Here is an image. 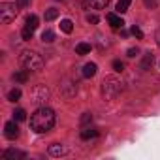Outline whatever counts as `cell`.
I'll use <instances>...</instances> for the list:
<instances>
[{
	"instance_id": "ffe728a7",
	"label": "cell",
	"mask_w": 160,
	"mask_h": 160,
	"mask_svg": "<svg viewBox=\"0 0 160 160\" xmlns=\"http://www.w3.org/2000/svg\"><path fill=\"white\" fill-rule=\"evenodd\" d=\"M42 40H43L45 43H51V42L55 40V32H53V30H45V32L42 34Z\"/></svg>"
},
{
	"instance_id": "7402d4cb",
	"label": "cell",
	"mask_w": 160,
	"mask_h": 160,
	"mask_svg": "<svg viewBox=\"0 0 160 160\" xmlns=\"http://www.w3.org/2000/svg\"><path fill=\"white\" fill-rule=\"evenodd\" d=\"M32 36H34V30L28 28V27H25L23 32H21V38H23V40H32Z\"/></svg>"
},
{
	"instance_id": "44dd1931",
	"label": "cell",
	"mask_w": 160,
	"mask_h": 160,
	"mask_svg": "<svg viewBox=\"0 0 160 160\" xmlns=\"http://www.w3.org/2000/svg\"><path fill=\"white\" fill-rule=\"evenodd\" d=\"M152 60H154V58H152V55H151V53H147V55H145V58H143V62H141V68H143V70H147L149 66H152Z\"/></svg>"
},
{
	"instance_id": "52a82bcc",
	"label": "cell",
	"mask_w": 160,
	"mask_h": 160,
	"mask_svg": "<svg viewBox=\"0 0 160 160\" xmlns=\"http://www.w3.org/2000/svg\"><path fill=\"white\" fill-rule=\"evenodd\" d=\"M83 4L87 10H104L109 4V0H83Z\"/></svg>"
},
{
	"instance_id": "d4e9b609",
	"label": "cell",
	"mask_w": 160,
	"mask_h": 160,
	"mask_svg": "<svg viewBox=\"0 0 160 160\" xmlns=\"http://www.w3.org/2000/svg\"><path fill=\"white\" fill-rule=\"evenodd\" d=\"M100 19H98V15H94V13H89L87 15V23H91V25H96Z\"/></svg>"
},
{
	"instance_id": "7a4b0ae2",
	"label": "cell",
	"mask_w": 160,
	"mask_h": 160,
	"mask_svg": "<svg viewBox=\"0 0 160 160\" xmlns=\"http://www.w3.org/2000/svg\"><path fill=\"white\" fill-rule=\"evenodd\" d=\"M121 91H122V81L119 77L109 75V77H106L102 81V96L106 100H113L115 96L121 94Z\"/></svg>"
},
{
	"instance_id": "4316f807",
	"label": "cell",
	"mask_w": 160,
	"mask_h": 160,
	"mask_svg": "<svg viewBox=\"0 0 160 160\" xmlns=\"http://www.w3.org/2000/svg\"><path fill=\"white\" fill-rule=\"evenodd\" d=\"M138 53H139V51H138V47H130V49H128V57H130V58H134Z\"/></svg>"
},
{
	"instance_id": "3957f363",
	"label": "cell",
	"mask_w": 160,
	"mask_h": 160,
	"mask_svg": "<svg viewBox=\"0 0 160 160\" xmlns=\"http://www.w3.org/2000/svg\"><path fill=\"white\" fill-rule=\"evenodd\" d=\"M19 60H21L23 68L28 72H42V68H43V58L34 51H23Z\"/></svg>"
},
{
	"instance_id": "2e32d148",
	"label": "cell",
	"mask_w": 160,
	"mask_h": 160,
	"mask_svg": "<svg viewBox=\"0 0 160 160\" xmlns=\"http://www.w3.org/2000/svg\"><path fill=\"white\" fill-rule=\"evenodd\" d=\"M60 30L66 32V34H70V32L73 30V23H72L70 19H62V21H60Z\"/></svg>"
},
{
	"instance_id": "f546056e",
	"label": "cell",
	"mask_w": 160,
	"mask_h": 160,
	"mask_svg": "<svg viewBox=\"0 0 160 160\" xmlns=\"http://www.w3.org/2000/svg\"><path fill=\"white\" fill-rule=\"evenodd\" d=\"M156 43H158V47H160V30L156 32Z\"/></svg>"
},
{
	"instance_id": "8fae6325",
	"label": "cell",
	"mask_w": 160,
	"mask_h": 160,
	"mask_svg": "<svg viewBox=\"0 0 160 160\" xmlns=\"http://www.w3.org/2000/svg\"><path fill=\"white\" fill-rule=\"evenodd\" d=\"M96 72H98V66H96L94 62H89V64L83 66V75H85V77H94Z\"/></svg>"
},
{
	"instance_id": "9a60e30c",
	"label": "cell",
	"mask_w": 160,
	"mask_h": 160,
	"mask_svg": "<svg viewBox=\"0 0 160 160\" xmlns=\"http://www.w3.org/2000/svg\"><path fill=\"white\" fill-rule=\"evenodd\" d=\"M38 23H40L38 15H28V17H27V21H25V27H28V28L36 30V28H38Z\"/></svg>"
},
{
	"instance_id": "4fadbf2b",
	"label": "cell",
	"mask_w": 160,
	"mask_h": 160,
	"mask_svg": "<svg viewBox=\"0 0 160 160\" xmlns=\"http://www.w3.org/2000/svg\"><path fill=\"white\" fill-rule=\"evenodd\" d=\"M13 79L17 83H27L28 81V70H19L13 73Z\"/></svg>"
},
{
	"instance_id": "5bb4252c",
	"label": "cell",
	"mask_w": 160,
	"mask_h": 160,
	"mask_svg": "<svg viewBox=\"0 0 160 160\" xmlns=\"http://www.w3.org/2000/svg\"><path fill=\"white\" fill-rule=\"evenodd\" d=\"M91 49H92L91 43H85V42H81V43H77V45H75V53H77V55H89Z\"/></svg>"
},
{
	"instance_id": "7c38bea8",
	"label": "cell",
	"mask_w": 160,
	"mask_h": 160,
	"mask_svg": "<svg viewBox=\"0 0 160 160\" xmlns=\"http://www.w3.org/2000/svg\"><path fill=\"white\" fill-rule=\"evenodd\" d=\"M92 138H98V130L96 128H83L81 130V139H92Z\"/></svg>"
},
{
	"instance_id": "e0dca14e",
	"label": "cell",
	"mask_w": 160,
	"mask_h": 160,
	"mask_svg": "<svg viewBox=\"0 0 160 160\" xmlns=\"http://www.w3.org/2000/svg\"><path fill=\"white\" fill-rule=\"evenodd\" d=\"M130 2H132V0H119V2H117V12L119 13H124L130 8Z\"/></svg>"
},
{
	"instance_id": "484cf974",
	"label": "cell",
	"mask_w": 160,
	"mask_h": 160,
	"mask_svg": "<svg viewBox=\"0 0 160 160\" xmlns=\"http://www.w3.org/2000/svg\"><path fill=\"white\" fill-rule=\"evenodd\" d=\"M113 70H115V72H122V70H124V64H122L121 60H113Z\"/></svg>"
},
{
	"instance_id": "6da1fadb",
	"label": "cell",
	"mask_w": 160,
	"mask_h": 160,
	"mask_svg": "<svg viewBox=\"0 0 160 160\" xmlns=\"http://www.w3.org/2000/svg\"><path fill=\"white\" fill-rule=\"evenodd\" d=\"M55 121H57V115L51 108H38L32 117H30V128L36 132V134H45L49 132L53 126H55Z\"/></svg>"
},
{
	"instance_id": "f1b7e54d",
	"label": "cell",
	"mask_w": 160,
	"mask_h": 160,
	"mask_svg": "<svg viewBox=\"0 0 160 160\" xmlns=\"http://www.w3.org/2000/svg\"><path fill=\"white\" fill-rule=\"evenodd\" d=\"M28 4H30V0H17V6L19 8H27Z\"/></svg>"
},
{
	"instance_id": "9c48e42d",
	"label": "cell",
	"mask_w": 160,
	"mask_h": 160,
	"mask_svg": "<svg viewBox=\"0 0 160 160\" xmlns=\"http://www.w3.org/2000/svg\"><path fill=\"white\" fill-rule=\"evenodd\" d=\"M108 23L111 25V28H122V25H124V21L117 13H108Z\"/></svg>"
},
{
	"instance_id": "8992f818",
	"label": "cell",
	"mask_w": 160,
	"mask_h": 160,
	"mask_svg": "<svg viewBox=\"0 0 160 160\" xmlns=\"http://www.w3.org/2000/svg\"><path fill=\"white\" fill-rule=\"evenodd\" d=\"M4 136H6L8 139H15V138L19 136V126H17L15 121L6 122V126H4Z\"/></svg>"
},
{
	"instance_id": "d6986e66",
	"label": "cell",
	"mask_w": 160,
	"mask_h": 160,
	"mask_svg": "<svg viewBox=\"0 0 160 160\" xmlns=\"http://www.w3.org/2000/svg\"><path fill=\"white\" fill-rule=\"evenodd\" d=\"M19 98H21V91H19V89H12V91L8 92V100H10V102H17Z\"/></svg>"
},
{
	"instance_id": "30bf717a",
	"label": "cell",
	"mask_w": 160,
	"mask_h": 160,
	"mask_svg": "<svg viewBox=\"0 0 160 160\" xmlns=\"http://www.w3.org/2000/svg\"><path fill=\"white\" fill-rule=\"evenodd\" d=\"M49 154L51 156H62V154H66V147L62 143H53V145H49Z\"/></svg>"
},
{
	"instance_id": "cb8c5ba5",
	"label": "cell",
	"mask_w": 160,
	"mask_h": 160,
	"mask_svg": "<svg viewBox=\"0 0 160 160\" xmlns=\"http://www.w3.org/2000/svg\"><path fill=\"white\" fill-rule=\"evenodd\" d=\"M130 32H132V34H134L138 40H141V38H143V32H141V28H139V27H136V25L132 27V30H130Z\"/></svg>"
},
{
	"instance_id": "603a6c76",
	"label": "cell",
	"mask_w": 160,
	"mask_h": 160,
	"mask_svg": "<svg viewBox=\"0 0 160 160\" xmlns=\"http://www.w3.org/2000/svg\"><path fill=\"white\" fill-rule=\"evenodd\" d=\"M13 119H15V121H25V119H27L25 109H15V111H13Z\"/></svg>"
},
{
	"instance_id": "277c9868",
	"label": "cell",
	"mask_w": 160,
	"mask_h": 160,
	"mask_svg": "<svg viewBox=\"0 0 160 160\" xmlns=\"http://www.w3.org/2000/svg\"><path fill=\"white\" fill-rule=\"evenodd\" d=\"M17 10H19L17 4H10V2H2V4H0V21H2V25L12 23L17 17Z\"/></svg>"
},
{
	"instance_id": "5b68a950",
	"label": "cell",
	"mask_w": 160,
	"mask_h": 160,
	"mask_svg": "<svg viewBox=\"0 0 160 160\" xmlns=\"http://www.w3.org/2000/svg\"><path fill=\"white\" fill-rule=\"evenodd\" d=\"M47 98H49V91H47L45 85H38V87L32 91V102L42 104V102H47Z\"/></svg>"
},
{
	"instance_id": "ba28073f",
	"label": "cell",
	"mask_w": 160,
	"mask_h": 160,
	"mask_svg": "<svg viewBox=\"0 0 160 160\" xmlns=\"http://www.w3.org/2000/svg\"><path fill=\"white\" fill-rule=\"evenodd\" d=\"M2 158H4V160H17V158H25V152L15 151V149H6V151L2 152Z\"/></svg>"
},
{
	"instance_id": "83f0119b",
	"label": "cell",
	"mask_w": 160,
	"mask_h": 160,
	"mask_svg": "<svg viewBox=\"0 0 160 160\" xmlns=\"http://www.w3.org/2000/svg\"><path fill=\"white\" fill-rule=\"evenodd\" d=\"M89 121H92V117H91V113H85V115L81 117V124H87Z\"/></svg>"
},
{
	"instance_id": "ac0fdd59",
	"label": "cell",
	"mask_w": 160,
	"mask_h": 160,
	"mask_svg": "<svg viewBox=\"0 0 160 160\" xmlns=\"http://www.w3.org/2000/svg\"><path fill=\"white\" fill-rule=\"evenodd\" d=\"M57 17H58V10L57 8H49L45 12V21H55Z\"/></svg>"
}]
</instances>
